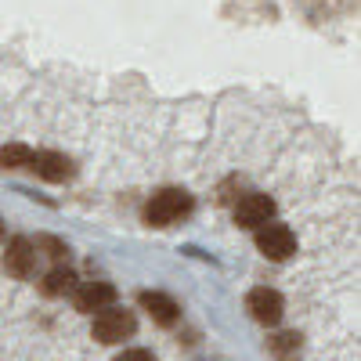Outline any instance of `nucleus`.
Returning a JSON list of instances; mask_svg holds the SVG:
<instances>
[{"label":"nucleus","mask_w":361,"mask_h":361,"mask_svg":"<svg viewBox=\"0 0 361 361\" xmlns=\"http://www.w3.org/2000/svg\"><path fill=\"white\" fill-rule=\"evenodd\" d=\"M188 214H192V195L185 188H163L145 202V224L152 228H170Z\"/></svg>","instance_id":"1"},{"label":"nucleus","mask_w":361,"mask_h":361,"mask_svg":"<svg viewBox=\"0 0 361 361\" xmlns=\"http://www.w3.org/2000/svg\"><path fill=\"white\" fill-rule=\"evenodd\" d=\"M90 333H94L98 343H109V347L112 343H123V340H130L137 333V318L130 311H123V307H105V311L94 314Z\"/></svg>","instance_id":"2"},{"label":"nucleus","mask_w":361,"mask_h":361,"mask_svg":"<svg viewBox=\"0 0 361 361\" xmlns=\"http://www.w3.org/2000/svg\"><path fill=\"white\" fill-rule=\"evenodd\" d=\"M257 250L267 260H289L296 253V235L286 224H264L257 228Z\"/></svg>","instance_id":"3"},{"label":"nucleus","mask_w":361,"mask_h":361,"mask_svg":"<svg viewBox=\"0 0 361 361\" xmlns=\"http://www.w3.org/2000/svg\"><path fill=\"white\" fill-rule=\"evenodd\" d=\"M271 217H275V202L260 192H250L235 202V224L238 228H264V224H271Z\"/></svg>","instance_id":"4"},{"label":"nucleus","mask_w":361,"mask_h":361,"mask_svg":"<svg viewBox=\"0 0 361 361\" xmlns=\"http://www.w3.org/2000/svg\"><path fill=\"white\" fill-rule=\"evenodd\" d=\"M246 307H250V314H253L260 325H279L282 314H286V300H282L279 289L260 286V289H253V293L246 296Z\"/></svg>","instance_id":"5"},{"label":"nucleus","mask_w":361,"mask_h":361,"mask_svg":"<svg viewBox=\"0 0 361 361\" xmlns=\"http://www.w3.org/2000/svg\"><path fill=\"white\" fill-rule=\"evenodd\" d=\"M73 304H76V311H83V314L116 307V286H109V282H83V286L73 289Z\"/></svg>","instance_id":"6"},{"label":"nucleus","mask_w":361,"mask_h":361,"mask_svg":"<svg viewBox=\"0 0 361 361\" xmlns=\"http://www.w3.org/2000/svg\"><path fill=\"white\" fill-rule=\"evenodd\" d=\"M4 271L11 279H33L37 271V246L29 238H11L4 253Z\"/></svg>","instance_id":"7"},{"label":"nucleus","mask_w":361,"mask_h":361,"mask_svg":"<svg viewBox=\"0 0 361 361\" xmlns=\"http://www.w3.org/2000/svg\"><path fill=\"white\" fill-rule=\"evenodd\" d=\"M29 166L37 170V177L51 180V185H62V180H69V177L76 173V170H73V159L62 156V152H33Z\"/></svg>","instance_id":"8"},{"label":"nucleus","mask_w":361,"mask_h":361,"mask_svg":"<svg viewBox=\"0 0 361 361\" xmlns=\"http://www.w3.org/2000/svg\"><path fill=\"white\" fill-rule=\"evenodd\" d=\"M137 300H141V307H145L148 314H152V318H156L159 325H173V322H177V314H180V307L173 304V300H170L166 293H156V289H145V293H141Z\"/></svg>","instance_id":"9"},{"label":"nucleus","mask_w":361,"mask_h":361,"mask_svg":"<svg viewBox=\"0 0 361 361\" xmlns=\"http://www.w3.org/2000/svg\"><path fill=\"white\" fill-rule=\"evenodd\" d=\"M76 289V275L69 267H54L51 275L44 279V293L47 296H66V293H73Z\"/></svg>","instance_id":"10"},{"label":"nucleus","mask_w":361,"mask_h":361,"mask_svg":"<svg viewBox=\"0 0 361 361\" xmlns=\"http://www.w3.org/2000/svg\"><path fill=\"white\" fill-rule=\"evenodd\" d=\"M29 159H33V148H25V145H8V148H0V163H4L8 170L29 166Z\"/></svg>","instance_id":"11"},{"label":"nucleus","mask_w":361,"mask_h":361,"mask_svg":"<svg viewBox=\"0 0 361 361\" xmlns=\"http://www.w3.org/2000/svg\"><path fill=\"white\" fill-rule=\"evenodd\" d=\"M271 347H275V350H296L300 347V333H282V336L271 340Z\"/></svg>","instance_id":"12"},{"label":"nucleus","mask_w":361,"mask_h":361,"mask_svg":"<svg viewBox=\"0 0 361 361\" xmlns=\"http://www.w3.org/2000/svg\"><path fill=\"white\" fill-rule=\"evenodd\" d=\"M116 361H156L152 357V350H145V347H130V350H123Z\"/></svg>","instance_id":"13"},{"label":"nucleus","mask_w":361,"mask_h":361,"mask_svg":"<svg viewBox=\"0 0 361 361\" xmlns=\"http://www.w3.org/2000/svg\"><path fill=\"white\" fill-rule=\"evenodd\" d=\"M0 238H4V221H0Z\"/></svg>","instance_id":"14"}]
</instances>
